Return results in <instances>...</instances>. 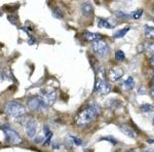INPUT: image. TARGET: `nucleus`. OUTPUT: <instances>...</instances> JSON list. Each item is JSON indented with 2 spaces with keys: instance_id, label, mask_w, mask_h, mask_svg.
I'll use <instances>...</instances> for the list:
<instances>
[{
  "instance_id": "f257e3e1",
  "label": "nucleus",
  "mask_w": 154,
  "mask_h": 152,
  "mask_svg": "<svg viewBox=\"0 0 154 152\" xmlns=\"http://www.w3.org/2000/svg\"><path fill=\"white\" fill-rule=\"evenodd\" d=\"M99 114H100V108H99V106L96 105V104H93V105L85 107V108L79 112L78 115L75 118V123L79 126H88L91 121L95 120Z\"/></svg>"
},
{
  "instance_id": "f03ea898",
  "label": "nucleus",
  "mask_w": 154,
  "mask_h": 152,
  "mask_svg": "<svg viewBox=\"0 0 154 152\" xmlns=\"http://www.w3.org/2000/svg\"><path fill=\"white\" fill-rule=\"evenodd\" d=\"M4 111L9 116L14 117V118H19L25 115L26 113V109L22 105L21 103L17 101H9L4 105Z\"/></svg>"
},
{
  "instance_id": "7ed1b4c3",
  "label": "nucleus",
  "mask_w": 154,
  "mask_h": 152,
  "mask_svg": "<svg viewBox=\"0 0 154 152\" xmlns=\"http://www.w3.org/2000/svg\"><path fill=\"white\" fill-rule=\"evenodd\" d=\"M1 129L3 132L4 136H5L6 142L12 144V145H19V144L22 143V138L19 136V134L16 131L11 129L8 126H2Z\"/></svg>"
},
{
  "instance_id": "20e7f679",
  "label": "nucleus",
  "mask_w": 154,
  "mask_h": 152,
  "mask_svg": "<svg viewBox=\"0 0 154 152\" xmlns=\"http://www.w3.org/2000/svg\"><path fill=\"white\" fill-rule=\"evenodd\" d=\"M93 51L101 58H106L108 56L109 51H110V47H109L106 41H104L103 39H100V40L93 42Z\"/></svg>"
},
{
  "instance_id": "39448f33",
  "label": "nucleus",
  "mask_w": 154,
  "mask_h": 152,
  "mask_svg": "<svg viewBox=\"0 0 154 152\" xmlns=\"http://www.w3.org/2000/svg\"><path fill=\"white\" fill-rule=\"evenodd\" d=\"M27 105H28L30 110L32 111H41L48 107L46 103L43 101V99L38 96L30 97L28 99V102H27Z\"/></svg>"
},
{
  "instance_id": "423d86ee",
  "label": "nucleus",
  "mask_w": 154,
  "mask_h": 152,
  "mask_svg": "<svg viewBox=\"0 0 154 152\" xmlns=\"http://www.w3.org/2000/svg\"><path fill=\"white\" fill-rule=\"evenodd\" d=\"M95 91L100 95H107L110 93L111 85L104 77H97L95 83Z\"/></svg>"
},
{
  "instance_id": "0eeeda50",
  "label": "nucleus",
  "mask_w": 154,
  "mask_h": 152,
  "mask_svg": "<svg viewBox=\"0 0 154 152\" xmlns=\"http://www.w3.org/2000/svg\"><path fill=\"white\" fill-rule=\"evenodd\" d=\"M40 97L43 99V101L46 103V105L51 106L54 103V101H56L57 94L56 91H54V89H42Z\"/></svg>"
},
{
  "instance_id": "6e6552de",
  "label": "nucleus",
  "mask_w": 154,
  "mask_h": 152,
  "mask_svg": "<svg viewBox=\"0 0 154 152\" xmlns=\"http://www.w3.org/2000/svg\"><path fill=\"white\" fill-rule=\"evenodd\" d=\"M26 126H25V129H26L27 136L30 138H33L36 135L37 132V123L34 118H28L26 121Z\"/></svg>"
},
{
  "instance_id": "1a4fd4ad",
  "label": "nucleus",
  "mask_w": 154,
  "mask_h": 152,
  "mask_svg": "<svg viewBox=\"0 0 154 152\" xmlns=\"http://www.w3.org/2000/svg\"><path fill=\"white\" fill-rule=\"evenodd\" d=\"M118 129H120L121 132H122V134H123V135L128 136V138L136 139L137 137H138V134H137L136 129H134L131 126H128V124H126V123H121V124H119V126H118Z\"/></svg>"
},
{
  "instance_id": "9d476101",
  "label": "nucleus",
  "mask_w": 154,
  "mask_h": 152,
  "mask_svg": "<svg viewBox=\"0 0 154 152\" xmlns=\"http://www.w3.org/2000/svg\"><path fill=\"white\" fill-rule=\"evenodd\" d=\"M123 74H125V72H123L122 68H120V67H114L109 72V77H110L111 81L116 82L123 76Z\"/></svg>"
},
{
  "instance_id": "9b49d317",
  "label": "nucleus",
  "mask_w": 154,
  "mask_h": 152,
  "mask_svg": "<svg viewBox=\"0 0 154 152\" xmlns=\"http://www.w3.org/2000/svg\"><path fill=\"white\" fill-rule=\"evenodd\" d=\"M98 26L100 27V28L113 29V28H115L116 23H115V22H113L111 19L99 18L98 19Z\"/></svg>"
},
{
  "instance_id": "f8f14e48",
  "label": "nucleus",
  "mask_w": 154,
  "mask_h": 152,
  "mask_svg": "<svg viewBox=\"0 0 154 152\" xmlns=\"http://www.w3.org/2000/svg\"><path fill=\"white\" fill-rule=\"evenodd\" d=\"M82 36L86 41H89V42H95L97 40H100V39H102V36L100 35V34L93 33V32H88V31L83 32Z\"/></svg>"
},
{
  "instance_id": "ddd939ff",
  "label": "nucleus",
  "mask_w": 154,
  "mask_h": 152,
  "mask_svg": "<svg viewBox=\"0 0 154 152\" xmlns=\"http://www.w3.org/2000/svg\"><path fill=\"white\" fill-rule=\"evenodd\" d=\"M81 11H82L83 16H91V14L94 12V6L93 4L91 3V2L86 1V2H83L82 4H81Z\"/></svg>"
},
{
  "instance_id": "4468645a",
  "label": "nucleus",
  "mask_w": 154,
  "mask_h": 152,
  "mask_svg": "<svg viewBox=\"0 0 154 152\" xmlns=\"http://www.w3.org/2000/svg\"><path fill=\"white\" fill-rule=\"evenodd\" d=\"M43 131H44V137H45V139H44V140H45L44 145L48 146L51 142V139H53V132L49 129L48 126H45V124H44V126H43Z\"/></svg>"
},
{
  "instance_id": "2eb2a0df",
  "label": "nucleus",
  "mask_w": 154,
  "mask_h": 152,
  "mask_svg": "<svg viewBox=\"0 0 154 152\" xmlns=\"http://www.w3.org/2000/svg\"><path fill=\"white\" fill-rule=\"evenodd\" d=\"M144 33H145L146 38L154 40V27L149 26V25H145L144 26Z\"/></svg>"
},
{
  "instance_id": "dca6fc26",
  "label": "nucleus",
  "mask_w": 154,
  "mask_h": 152,
  "mask_svg": "<svg viewBox=\"0 0 154 152\" xmlns=\"http://www.w3.org/2000/svg\"><path fill=\"white\" fill-rule=\"evenodd\" d=\"M130 31V27H125V28L121 29V30H118L117 32L113 34V37L114 38H122L123 36H125V34Z\"/></svg>"
},
{
  "instance_id": "f3484780",
  "label": "nucleus",
  "mask_w": 154,
  "mask_h": 152,
  "mask_svg": "<svg viewBox=\"0 0 154 152\" xmlns=\"http://www.w3.org/2000/svg\"><path fill=\"white\" fill-rule=\"evenodd\" d=\"M125 86L126 89H133L134 86H135V80L131 76H128V79L125 81Z\"/></svg>"
},
{
  "instance_id": "a211bd4d",
  "label": "nucleus",
  "mask_w": 154,
  "mask_h": 152,
  "mask_svg": "<svg viewBox=\"0 0 154 152\" xmlns=\"http://www.w3.org/2000/svg\"><path fill=\"white\" fill-rule=\"evenodd\" d=\"M114 58L117 62H123L125 60V54L123 53L122 51H115V54H114Z\"/></svg>"
},
{
  "instance_id": "6ab92c4d",
  "label": "nucleus",
  "mask_w": 154,
  "mask_h": 152,
  "mask_svg": "<svg viewBox=\"0 0 154 152\" xmlns=\"http://www.w3.org/2000/svg\"><path fill=\"white\" fill-rule=\"evenodd\" d=\"M115 17L119 20H128V19L131 18V14H125V12H123V11H115Z\"/></svg>"
},
{
  "instance_id": "aec40b11",
  "label": "nucleus",
  "mask_w": 154,
  "mask_h": 152,
  "mask_svg": "<svg viewBox=\"0 0 154 152\" xmlns=\"http://www.w3.org/2000/svg\"><path fill=\"white\" fill-rule=\"evenodd\" d=\"M142 14H143V9H137V11H133L131 14V18L133 19H135V20H139L142 17Z\"/></svg>"
},
{
  "instance_id": "412c9836",
  "label": "nucleus",
  "mask_w": 154,
  "mask_h": 152,
  "mask_svg": "<svg viewBox=\"0 0 154 152\" xmlns=\"http://www.w3.org/2000/svg\"><path fill=\"white\" fill-rule=\"evenodd\" d=\"M141 110L143 112H151L154 110V106L151 105V104H143L141 106Z\"/></svg>"
},
{
  "instance_id": "4be33fe9",
  "label": "nucleus",
  "mask_w": 154,
  "mask_h": 152,
  "mask_svg": "<svg viewBox=\"0 0 154 152\" xmlns=\"http://www.w3.org/2000/svg\"><path fill=\"white\" fill-rule=\"evenodd\" d=\"M144 48H145L146 51H148V53L154 54V42H148V43L144 44Z\"/></svg>"
},
{
  "instance_id": "5701e85b",
  "label": "nucleus",
  "mask_w": 154,
  "mask_h": 152,
  "mask_svg": "<svg viewBox=\"0 0 154 152\" xmlns=\"http://www.w3.org/2000/svg\"><path fill=\"white\" fill-rule=\"evenodd\" d=\"M53 16L56 19H62V18H63V14H62V11H60L58 7H56V8L53 9Z\"/></svg>"
},
{
  "instance_id": "b1692460",
  "label": "nucleus",
  "mask_w": 154,
  "mask_h": 152,
  "mask_svg": "<svg viewBox=\"0 0 154 152\" xmlns=\"http://www.w3.org/2000/svg\"><path fill=\"white\" fill-rule=\"evenodd\" d=\"M73 145H74L73 139H72L71 136H69L68 138H67L66 140H65V146L67 147V149H71Z\"/></svg>"
},
{
  "instance_id": "393cba45",
  "label": "nucleus",
  "mask_w": 154,
  "mask_h": 152,
  "mask_svg": "<svg viewBox=\"0 0 154 152\" xmlns=\"http://www.w3.org/2000/svg\"><path fill=\"white\" fill-rule=\"evenodd\" d=\"M103 140L110 142V143H112V145H116V144H117V141H116L114 138H112V137H102L100 139V141H103Z\"/></svg>"
},
{
  "instance_id": "a878e982",
  "label": "nucleus",
  "mask_w": 154,
  "mask_h": 152,
  "mask_svg": "<svg viewBox=\"0 0 154 152\" xmlns=\"http://www.w3.org/2000/svg\"><path fill=\"white\" fill-rule=\"evenodd\" d=\"M109 103H110V108L111 107L112 108H118L119 107V102L116 100H111V101H109Z\"/></svg>"
},
{
  "instance_id": "bb28decb",
  "label": "nucleus",
  "mask_w": 154,
  "mask_h": 152,
  "mask_svg": "<svg viewBox=\"0 0 154 152\" xmlns=\"http://www.w3.org/2000/svg\"><path fill=\"white\" fill-rule=\"evenodd\" d=\"M72 139H73V142H74V145L76 146H80L81 144H82V141L80 140V139H78L77 137H74V136H71Z\"/></svg>"
},
{
  "instance_id": "cd10ccee",
  "label": "nucleus",
  "mask_w": 154,
  "mask_h": 152,
  "mask_svg": "<svg viewBox=\"0 0 154 152\" xmlns=\"http://www.w3.org/2000/svg\"><path fill=\"white\" fill-rule=\"evenodd\" d=\"M35 42H36V39L34 38V37L29 36V38H28V43L30 44V45H33V44H35Z\"/></svg>"
},
{
  "instance_id": "c85d7f7f",
  "label": "nucleus",
  "mask_w": 154,
  "mask_h": 152,
  "mask_svg": "<svg viewBox=\"0 0 154 152\" xmlns=\"http://www.w3.org/2000/svg\"><path fill=\"white\" fill-rule=\"evenodd\" d=\"M53 147H54V149H58L59 147H60V144L57 143V142H54V143H53Z\"/></svg>"
},
{
  "instance_id": "c756f323",
  "label": "nucleus",
  "mask_w": 154,
  "mask_h": 152,
  "mask_svg": "<svg viewBox=\"0 0 154 152\" xmlns=\"http://www.w3.org/2000/svg\"><path fill=\"white\" fill-rule=\"evenodd\" d=\"M41 141H42V137H38V138L35 139V141L34 142H35V143H40Z\"/></svg>"
},
{
  "instance_id": "7c9ffc66",
  "label": "nucleus",
  "mask_w": 154,
  "mask_h": 152,
  "mask_svg": "<svg viewBox=\"0 0 154 152\" xmlns=\"http://www.w3.org/2000/svg\"><path fill=\"white\" fill-rule=\"evenodd\" d=\"M143 152H154V148H148V149H146V150L143 151Z\"/></svg>"
},
{
  "instance_id": "2f4dec72",
  "label": "nucleus",
  "mask_w": 154,
  "mask_h": 152,
  "mask_svg": "<svg viewBox=\"0 0 154 152\" xmlns=\"http://www.w3.org/2000/svg\"><path fill=\"white\" fill-rule=\"evenodd\" d=\"M150 63L152 64V66H154V54L152 57H151V59H150Z\"/></svg>"
},
{
  "instance_id": "473e14b6",
  "label": "nucleus",
  "mask_w": 154,
  "mask_h": 152,
  "mask_svg": "<svg viewBox=\"0 0 154 152\" xmlns=\"http://www.w3.org/2000/svg\"><path fill=\"white\" fill-rule=\"evenodd\" d=\"M148 143L149 144H154V140H152V139H148Z\"/></svg>"
},
{
  "instance_id": "72a5a7b5",
  "label": "nucleus",
  "mask_w": 154,
  "mask_h": 152,
  "mask_svg": "<svg viewBox=\"0 0 154 152\" xmlns=\"http://www.w3.org/2000/svg\"><path fill=\"white\" fill-rule=\"evenodd\" d=\"M125 152H138V151H136L135 149H131V150H128V151H125Z\"/></svg>"
},
{
  "instance_id": "f704fd0d",
  "label": "nucleus",
  "mask_w": 154,
  "mask_h": 152,
  "mask_svg": "<svg viewBox=\"0 0 154 152\" xmlns=\"http://www.w3.org/2000/svg\"><path fill=\"white\" fill-rule=\"evenodd\" d=\"M152 84H153V86H154V76H153V78H152Z\"/></svg>"
},
{
  "instance_id": "c9c22d12",
  "label": "nucleus",
  "mask_w": 154,
  "mask_h": 152,
  "mask_svg": "<svg viewBox=\"0 0 154 152\" xmlns=\"http://www.w3.org/2000/svg\"><path fill=\"white\" fill-rule=\"evenodd\" d=\"M152 96H153V98H154V89H152Z\"/></svg>"
},
{
  "instance_id": "e433bc0d",
  "label": "nucleus",
  "mask_w": 154,
  "mask_h": 152,
  "mask_svg": "<svg viewBox=\"0 0 154 152\" xmlns=\"http://www.w3.org/2000/svg\"><path fill=\"white\" fill-rule=\"evenodd\" d=\"M153 12H154V8H153Z\"/></svg>"
}]
</instances>
